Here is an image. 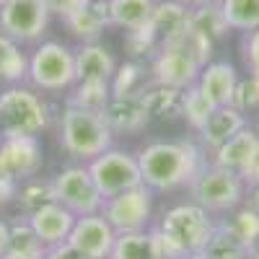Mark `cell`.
<instances>
[{"label": "cell", "instance_id": "1", "mask_svg": "<svg viewBox=\"0 0 259 259\" xmlns=\"http://www.w3.org/2000/svg\"><path fill=\"white\" fill-rule=\"evenodd\" d=\"M143 184L153 192H174L189 187L205 168L207 158L194 140H153L138 150Z\"/></svg>", "mask_w": 259, "mask_h": 259}, {"label": "cell", "instance_id": "2", "mask_svg": "<svg viewBox=\"0 0 259 259\" xmlns=\"http://www.w3.org/2000/svg\"><path fill=\"white\" fill-rule=\"evenodd\" d=\"M215 223L218 221L192 200L168 207L161 215L158 226H153L161 259H187L202 254L215 231Z\"/></svg>", "mask_w": 259, "mask_h": 259}, {"label": "cell", "instance_id": "3", "mask_svg": "<svg viewBox=\"0 0 259 259\" xmlns=\"http://www.w3.org/2000/svg\"><path fill=\"white\" fill-rule=\"evenodd\" d=\"M57 135L65 153L83 163L94 161L96 156H101L104 150H109L114 145V133L104 122L101 112L78 109V106H70V104H65V109L60 114Z\"/></svg>", "mask_w": 259, "mask_h": 259}, {"label": "cell", "instance_id": "4", "mask_svg": "<svg viewBox=\"0 0 259 259\" xmlns=\"http://www.w3.org/2000/svg\"><path fill=\"white\" fill-rule=\"evenodd\" d=\"M47 127L50 106L36 89L16 83L0 91V135L3 138H39Z\"/></svg>", "mask_w": 259, "mask_h": 259}, {"label": "cell", "instance_id": "5", "mask_svg": "<svg viewBox=\"0 0 259 259\" xmlns=\"http://www.w3.org/2000/svg\"><path fill=\"white\" fill-rule=\"evenodd\" d=\"M187 192L192 202L205 207L210 215H231L236 207L244 205L246 182L233 171H226L207 161L197 179L187 187Z\"/></svg>", "mask_w": 259, "mask_h": 259}, {"label": "cell", "instance_id": "6", "mask_svg": "<svg viewBox=\"0 0 259 259\" xmlns=\"http://www.w3.org/2000/svg\"><path fill=\"white\" fill-rule=\"evenodd\" d=\"M26 80L31 89L62 94L75 85V50L62 41H41L29 55V73Z\"/></svg>", "mask_w": 259, "mask_h": 259}, {"label": "cell", "instance_id": "7", "mask_svg": "<svg viewBox=\"0 0 259 259\" xmlns=\"http://www.w3.org/2000/svg\"><path fill=\"white\" fill-rule=\"evenodd\" d=\"M85 166H89V174L104 200L143 184L138 156L130 153V150L114 148V145L109 150H104L101 156H96L94 161H89Z\"/></svg>", "mask_w": 259, "mask_h": 259}, {"label": "cell", "instance_id": "8", "mask_svg": "<svg viewBox=\"0 0 259 259\" xmlns=\"http://www.w3.org/2000/svg\"><path fill=\"white\" fill-rule=\"evenodd\" d=\"M202 68L205 65L194 57V52L187 47L184 34L161 41L158 52L153 55V62H150L153 83L171 85V89H182V91L197 83Z\"/></svg>", "mask_w": 259, "mask_h": 259}, {"label": "cell", "instance_id": "9", "mask_svg": "<svg viewBox=\"0 0 259 259\" xmlns=\"http://www.w3.org/2000/svg\"><path fill=\"white\" fill-rule=\"evenodd\" d=\"M50 18L45 0H6L0 6V34L16 45H36L47 34Z\"/></svg>", "mask_w": 259, "mask_h": 259}, {"label": "cell", "instance_id": "10", "mask_svg": "<svg viewBox=\"0 0 259 259\" xmlns=\"http://www.w3.org/2000/svg\"><path fill=\"white\" fill-rule=\"evenodd\" d=\"M153 189H148L145 184L127 189L122 194L101 202V215L106 218L117 233H133V231H148L150 218H153Z\"/></svg>", "mask_w": 259, "mask_h": 259}, {"label": "cell", "instance_id": "11", "mask_svg": "<svg viewBox=\"0 0 259 259\" xmlns=\"http://www.w3.org/2000/svg\"><path fill=\"white\" fill-rule=\"evenodd\" d=\"M52 187H55V200L62 207H68L75 218L94 215V212L101 210L104 197L99 194L85 163L65 166L62 171H57L55 179H52Z\"/></svg>", "mask_w": 259, "mask_h": 259}, {"label": "cell", "instance_id": "12", "mask_svg": "<svg viewBox=\"0 0 259 259\" xmlns=\"http://www.w3.org/2000/svg\"><path fill=\"white\" fill-rule=\"evenodd\" d=\"M117 241V231L106 223L101 212L75 218V226L68 236V244L85 259H109Z\"/></svg>", "mask_w": 259, "mask_h": 259}, {"label": "cell", "instance_id": "13", "mask_svg": "<svg viewBox=\"0 0 259 259\" xmlns=\"http://www.w3.org/2000/svg\"><path fill=\"white\" fill-rule=\"evenodd\" d=\"M41 143L39 138H0V177H11L18 184L39 174Z\"/></svg>", "mask_w": 259, "mask_h": 259}, {"label": "cell", "instance_id": "14", "mask_svg": "<svg viewBox=\"0 0 259 259\" xmlns=\"http://www.w3.org/2000/svg\"><path fill=\"white\" fill-rule=\"evenodd\" d=\"M256 156H259V130L251 127V124H246L241 133H236L218 150H212L210 163L221 166L226 171H233V174H239L246 182V177H249V171H251Z\"/></svg>", "mask_w": 259, "mask_h": 259}, {"label": "cell", "instance_id": "15", "mask_svg": "<svg viewBox=\"0 0 259 259\" xmlns=\"http://www.w3.org/2000/svg\"><path fill=\"white\" fill-rule=\"evenodd\" d=\"M101 117H104L106 124H109V130L114 135H138L150 122V114L145 109L140 94L112 96L109 104L104 106Z\"/></svg>", "mask_w": 259, "mask_h": 259}, {"label": "cell", "instance_id": "16", "mask_svg": "<svg viewBox=\"0 0 259 259\" xmlns=\"http://www.w3.org/2000/svg\"><path fill=\"white\" fill-rule=\"evenodd\" d=\"M26 221L31 223L39 241L47 249H52V246H60L68 241V236L75 226V215L68 207H62L60 202H50L45 207H39L36 212L26 215Z\"/></svg>", "mask_w": 259, "mask_h": 259}, {"label": "cell", "instance_id": "17", "mask_svg": "<svg viewBox=\"0 0 259 259\" xmlns=\"http://www.w3.org/2000/svg\"><path fill=\"white\" fill-rule=\"evenodd\" d=\"M246 124H249V119L241 109H236V106H231V104L218 106V109L210 114V119L197 130L202 150H210V153L218 150L226 140H231L236 133H241Z\"/></svg>", "mask_w": 259, "mask_h": 259}, {"label": "cell", "instance_id": "18", "mask_svg": "<svg viewBox=\"0 0 259 259\" xmlns=\"http://www.w3.org/2000/svg\"><path fill=\"white\" fill-rule=\"evenodd\" d=\"M117 70L114 55L99 41H85L75 50V83H112Z\"/></svg>", "mask_w": 259, "mask_h": 259}, {"label": "cell", "instance_id": "19", "mask_svg": "<svg viewBox=\"0 0 259 259\" xmlns=\"http://www.w3.org/2000/svg\"><path fill=\"white\" fill-rule=\"evenodd\" d=\"M236 83H239V73H236L233 62H228V60H210L205 68L200 70L197 89L215 106H226L233 99Z\"/></svg>", "mask_w": 259, "mask_h": 259}, {"label": "cell", "instance_id": "20", "mask_svg": "<svg viewBox=\"0 0 259 259\" xmlns=\"http://www.w3.org/2000/svg\"><path fill=\"white\" fill-rule=\"evenodd\" d=\"M68 31L80 39V45L85 41H96L106 26H112V11L109 0H89L80 11H75L68 21H65Z\"/></svg>", "mask_w": 259, "mask_h": 259}, {"label": "cell", "instance_id": "21", "mask_svg": "<svg viewBox=\"0 0 259 259\" xmlns=\"http://www.w3.org/2000/svg\"><path fill=\"white\" fill-rule=\"evenodd\" d=\"M140 99L145 104V109L150 114V119H177L182 117V99L184 91L182 89H171V85H161V83H145V89L140 91Z\"/></svg>", "mask_w": 259, "mask_h": 259}, {"label": "cell", "instance_id": "22", "mask_svg": "<svg viewBox=\"0 0 259 259\" xmlns=\"http://www.w3.org/2000/svg\"><path fill=\"white\" fill-rule=\"evenodd\" d=\"M150 26H153L158 41L174 39V36L184 34L189 26V8L182 6L179 0H156Z\"/></svg>", "mask_w": 259, "mask_h": 259}, {"label": "cell", "instance_id": "23", "mask_svg": "<svg viewBox=\"0 0 259 259\" xmlns=\"http://www.w3.org/2000/svg\"><path fill=\"white\" fill-rule=\"evenodd\" d=\"M47 246L39 241L31 223L26 218H18L11 223V236H8V251L3 259H45Z\"/></svg>", "mask_w": 259, "mask_h": 259}, {"label": "cell", "instance_id": "24", "mask_svg": "<svg viewBox=\"0 0 259 259\" xmlns=\"http://www.w3.org/2000/svg\"><path fill=\"white\" fill-rule=\"evenodd\" d=\"M109 259H161L153 228L133 231V233H117V241Z\"/></svg>", "mask_w": 259, "mask_h": 259}, {"label": "cell", "instance_id": "25", "mask_svg": "<svg viewBox=\"0 0 259 259\" xmlns=\"http://www.w3.org/2000/svg\"><path fill=\"white\" fill-rule=\"evenodd\" d=\"M153 8H156V0H109L112 26H119L124 31L140 29L150 24Z\"/></svg>", "mask_w": 259, "mask_h": 259}, {"label": "cell", "instance_id": "26", "mask_svg": "<svg viewBox=\"0 0 259 259\" xmlns=\"http://www.w3.org/2000/svg\"><path fill=\"white\" fill-rule=\"evenodd\" d=\"M202 256L205 259H249L251 256V249L244 246L239 241V236H236L226 226V221L221 218L218 223H215V231L210 236V241H207Z\"/></svg>", "mask_w": 259, "mask_h": 259}, {"label": "cell", "instance_id": "27", "mask_svg": "<svg viewBox=\"0 0 259 259\" xmlns=\"http://www.w3.org/2000/svg\"><path fill=\"white\" fill-rule=\"evenodd\" d=\"M26 73H29L26 52H21V45H16L13 39L0 34V83H6V85L24 83Z\"/></svg>", "mask_w": 259, "mask_h": 259}, {"label": "cell", "instance_id": "28", "mask_svg": "<svg viewBox=\"0 0 259 259\" xmlns=\"http://www.w3.org/2000/svg\"><path fill=\"white\" fill-rule=\"evenodd\" d=\"M189 29L202 34L205 39H210L212 45L218 39H223L228 34V24L223 18L221 3H207V6H200V8H192L189 11Z\"/></svg>", "mask_w": 259, "mask_h": 259}, {"label": "cell", "instance_id": "29", "mask_svg": "<svg viewBox=\"0 0 259 259\" xmlns=\"http://www.w3.org/2000/svg\"><path fill=\"white\" fill-rule=\"evenodd\" d=\"M221 11L233 31L249 34L259 29V0H221Z\"/></svg>", "mask_w": 259, "mask_h": 259}, {"label": "cell", "instance_id": "30", "mask_svg": "<svg viewBox=\"0 0 259 259\" xmlns=\"http://www.w3.org/2000/svg\"><path fill=\"white\" fill-rule=\"evenodd\" d=\"M109 99H112V85L109 83L83 80V83H75L70 89L68 104L78 106V109H89V112H104V106L109 104Z\"/></svg>", "mask_w": 259, "mask_h": 259}, {"label": "cell", "instance_id": "31", "mask_svg": "<svg viewBox=\"0 0 259 259\" xmlns=\"http://www.w3.org/2000/svg\"><path fill=\"white\" fill-rule=\"evenodd\" d=\"M18 205L24 207L26 215L36 212L39 207H45L50 202H57L55 200V187H52V179H39V177H31L26 182L18 184V194H16Z\"/></svg>", "mask_w": 259, "mask_h": 259}, {"label": "cell", "instance_id": "32", "mask_svg": "<svg viewBox=\"0 0 259 259\" xmlns=\"http://www.w3.org/2000/svg\"><path fill=\"white\" fill-rule=\"evenodd\" d=\"M218 109L200 89H197V83L194 85H189V89H184V99H182V117L187 119V124L192 127V130H200L207 119H210V114Z\"/></svg>", "mask_w": 259, "mask_h": 259}, {"label": "cell", "instance_id": "33", "mask_svg": "<svg viewBox=\"0 0 259 259\" xmlns=\"http://www.w3.org/2000/svg\"><path fill=\"white\" fill-rule=\"evenodd\" d=\"M223 221L236 236H239V241L244 246H249V249L259 246V212L256 210L241 205L231 212V218H223Z\"/></svg>", "mask_w": 259, "mask_h": 259}, {"label": "cell", "instance_id": "34", "mask_svg": "<svg viewBox=\"0 0 259 259\" xmlns=\"http://www.w3.org/2000/svg\"><path fill=\"white\" fill-rule=\"evenodd\" d=\"M145 73H143V65L130 60L124 65H117L114 78H112V96H130V94H140L145 89Z\"/></svg>", "mask_w": 259, "mask_h": 259}, {"label": "cell", "instance_id": "35", "mask_svg": "<svg viewBox=\"0 0 259 259\" xmlns=\"http://www.w3.org/2000/svg\"><path fill=\"white\" fill-rule=\"evenodd\" d=\"M124 47H127V52L133 55V57H153V55L158 52V47H161V41H158L153 26L145 24V26H140V29L127 31Z\"/></svg>", "mask_w": 259, "mask_h": 259}, {"label": "cell", "instance_id": "36", "mask_svg": "<svg viewBox=\"0 0 259 259\" xmlns=\"http://www.w3.org/2000/svg\"><path fill=\"white\" fill-rule=\"evenodd\" d=\"M231 106L241 109L244 114L249 109H259V78L254 73L249 78H239L236 91H233V99H231Z\"/></svg>", "mask_w": 259, "mask_h": 259}, {"label": "cell", "instance_id": "37", "mask_svg": "<svg viewBox=\"0 0 259 259\" xmlns=\"http://www.w3.org/2000/svg\"><path fill=\"white\" fill-rule=\"evenodd\" d=\"M47 3V11H50V16H57V18H62V21H68L75 11H80L89 0H45Z\"/></svg>", "mask_w": 259, "mask_h": 259}, {"label": "cell", "instance_id": "38", "mask_svg": "<svg viewBox=\"0 0 259 259\" xmlns=\"http://www.w3.org/2000/svg\"><path fill=\"white\" fill-rule=\"evenodd\" d=\"M241 50H244V62H246V68H249V70H259V29L244 34Z\"/></svg>", "mask_w": 259, "mask_h": 259}, {"label": "cell", "instance_id": "39", "mask_svg": "<svg viewBox=\"0 0 259 259\" xmlns=\"http://www.w3.org/2000/svg\"><path fill=\"white\" fill-rule=\"evenodd\" d=\"M18 194V182L11 177H0V205H8Z\"/></svg>", "mask_w": 259, "mask_h": 259}, {"label": "cell", "instance_id": "40", "mask_svg": "<svg viewBox=\"0 0 259 259\" xmlns=\"http://www.w3.org/2000/svg\"><path fill=\"white\" fill-rule=\"evenodd\" d=\"M45 259H85L83 254H78L68 241L65 244H60V246H52V249H47V254H45Z\"/></svg>", "mask_w": 259, "mask_h": 259}, {"label": "cell", "instance_id": "41", "mask_svg": "<svg viewBox=\"0 0 259 259\" xmlns=\"http://www.w3.org/2000/svg\"><path fill=\"white\" fill-rule=\"evenodd\" d=\"M244 205L259 212V184H246V194H244Z\"/></svg>", "mask_w": 259, "mask_h": 259}, {"label": "cell", "instance_id": "42", "mask_svg": "<svg viewBox=\"0 0 259 259\" xmlns=\"http://www.w3.org/2000/svg\"><path fill=\"white\" fill-rule=\"evenodd\" d=\"M8 236H11V223L0 221V259H3L6 251H8Z\"/></svg>", "mask_w": 259, "mask_h": 259}, {"label": "cell", "instance_id": "43", "mask_svg": "<svg viewBox=\"0 0 259 259\" xmlns=\"http://www.w3.org/2000/svg\"><path fill=\"white\" fill-rule=\"evenodd\" d=\"M179 3L192 11V8H200V6H207V3H221V0H179Z\"/></svg>", "mask_w": 259, "mask_h": 259}, {"label": "cell", "instance_id": "44", "mask_svg": "<svg viewBox=\"0 0 259 259\" xmlns=\"http://www.w3.org/2000/svg\"><path fill=\"white\" fill-rule=\"evenodd\" d=\"M246 184H259V156H256V161H254V166L249 171V177H246Z\"/></svg>", "mask_w": 259, "mask_h": 259}, {"label": "cell", "instance_id": "45", "mask_svg": "<svg viewBox=\"0 0 259 259\" xmlns=\"http://www.w3.org/2000/svg\"><path fill=\"white\" fill-rule=\"evenodd\" d=\"M249 259H259V246H254V249H251V256H249Z\"/></svg>", "mask_w": 259, "mask_h": 259}, {"label": "cell", "instance_id": "46", "mask_svg": "<svg viewBox=\"0 0 259 259\" xmlns=\"http://www.w3.org/2000/svg\"><path fill=\"white\" fill-rule=\"evenodd\" d=\"M187 259H205L202 254H194V256H187Z\"/></svg>", "mask_w": 259, "mask_h": 259}, {"label": "cell", "instance_id": "47", "mask_svg": "<svg viewBox=\"0 0 259 259\" xmlns=\"http://www.w3.org/2000/svg\"><path fill=\"white\" fill-rule=\"evenodd\" d=\"M3 3H6V0H0V6H3Z\"/></svg>", "mask_w": 259, "mask_h": 259}, {"label": "cell", "instance_id": "48", "mask_svg": "<svg viewBox=\"0 0 259 259\" xmlns=\"http://www.w3.org/2000/svg\"><path fill=\"white\" fill-rule=\"evenodd\" d=\"M0 138H3V135H0Z\"/></svg>", "mask_w": 259, "mask_h": 259}]
</instances>
